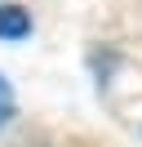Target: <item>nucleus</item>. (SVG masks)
<instances>
[{"label": "nucleus", "instance_id": "nucleus-1", "mask_svg": "<svg viewBox=\"0 0 142 147\" xmlns=\"http://www.w3.org/2000/svg\"><path fill=\"white\" fill-rule=\"evenodd\" d=\"M31 36V13L22 5H0V40H22Z\"/></svg>", "mask_w": 142, "mask_h": 147}, {"label": "nucleus", "instance_id": "nucleus-2", "mask_svg": "<svg viewBox=\"0 0 142 147\" xmlns=\"http://www.w3.org/2000/svg\"><path fill=\"white\" fill-rule=\"evenodd\" d=\"M9 116H13V89H9V80L0 76V129L9 125Z\"/></svg>", "mask_w": 142, "mask_h": 147}]
</instances>
